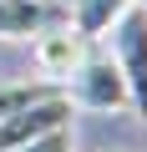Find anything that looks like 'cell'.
Masks as SVG:
<instances>
[{"label": "cell", "instance_id": "1", "mask_svg": "<svg viewBox=\"0 0 147 152\" xmlns=\"http://www.w3.org/2000/svg\"><path fill=\"white\" fill-rule=\"evenodd\" d=\"M66 102L81 112H102V117H127L132 96L122 81V66L112 61V51H86L81 66L66 76Z\"/></svg>", "mask_w": 147, "mask_h": 152}, {"label": "cell", "instance_id": "2", "mask_svg": "<svg viewBox=\"0 0 147 152\" xmlns=\"http://www.w3.org/2000/svg\"><path fill=\"white\" fill-rule=\"evenodd\" d=\"M107 36H112V61L122 66V81L132 96V117L147 122V5H132Z\"/></svg>", "mask_w": 147, "mask_h": 152}, {"label": "cell", "instance_id": "3", "mask_svg": "<svg viewBox=\"0 0 147 152\" xmlns=\"http://www.w3.org/2000/svg\"><path fill=\"white\" fill-rule=\"evenodd\" d=\"M91 46L71 31L66 20H51L36 41H31V61H36V76H46V81H61L66 86V76L81 66V56H86Z\"/></svg>", "mask_w": 147, "mask_h": 152}, {"label": "cell", "instance_id": "4", "mask_svg": "<svg viewBox=\"0 0 147 152\" xmlns=\"http://www.w3.org/2000/svg\"><path fill=\"white\" fill-rule=\"evenodd\" d=\"M71 112H76V107H71L66 91H61V96H46V102L5 117V122H0V152H15V147L46 137V132H56V127H71Z\"/></svg>", "mask_w": 147, "mask_h": 152}, {"label": "cell", "instance_id": "5", "mask_svg": "<svg viewBox=\"0 0 147 152\" xmlns=\"http://www.w3.org/2000/svg\"><path fill=\"white\" fill-rule=\"evenodd\" d=\"M61 10V0H0V41H36Z\"/></svg>", "mask_w": 147, "mask_h": 152}, {"label": "cell", "instance_id": "6", "mask_svg": "<svg viewBox=\"0 0 147 152\" xmlns=\"http://www.w3.org/2000/svg\"><path fill=\"white\" fill-rule=\"evenodd\" d=\"M132 5H137V0H66V26L91 46V41H107V31H112Z\"/></svg>", "mask_w": 147, "mask_h": 152}, {"label": "cell", "instance_id": "7", "mask_svg": "<svg viewBox=\"0 0 147 152\" xmlns=\"http://www.w3.org/2000/svg\"><path fill=\"white\" fill-rule=\"evenodd\" d=\"M61 91H66V86H61V81H46V76L5 81V86H0V122L15 117V112H26V107H36V102H46V96H61Z\"/></svg>", "mask_w": 147, "mask_h": 152}, {"label": "cell", "instance_id": "8", "mask_svg": "<svg viewBox=\"0 0 147 152\" xmlns=\"http://www.w3.org/2000/svg\"><path fill=\"white\" fill-rule=\"evenodd\" d=\"M15 152H76V132H71V127H56V132H46V137L26 142Z\"/></svg>", "mask_w": 147, "mask_h": 152}, {"label": "cell", "instance_id": "9", "mask_svg": "<svg viewBox=\"0 0 147 152\" xmlns=\"http://www.w3.org/2000/svg\"><path fill=\"white\" fill-rule=\"evenodd\" d=\"M137 5H147V0H137Z\"/></svg>", "mask_w": 147, "mask_h": 152}]
</instances>
